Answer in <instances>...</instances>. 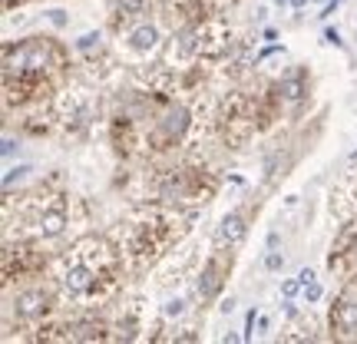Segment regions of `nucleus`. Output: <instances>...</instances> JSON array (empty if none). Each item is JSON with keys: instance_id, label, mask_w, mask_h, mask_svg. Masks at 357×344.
Wrapping results in <instances>:
<instances>
[{"instance_id": "1", "label": "nucleus", "mask_w": 357, "mask_h": 344, "mask_svg": "<svg viewBox=\"0 0 357 344\" xmlns=\"http://www.w3.org/2000/svg\"><path fill=\"white\" fill-rule=\"evenodd\" d=\"M126 268L119 245L100 235L79 239L56 262V288L66 301H100L116 288L119 271Z\"/></svg>"}, {"instance_id": "2", "label": "nucleus", "mask_w": 357, "mask_h": 344, "mask_svg": "<svg viewBox=\"0 0 357 344\" xmlns=\"http://www.w3.org/2000/svg\"><path fill=\"white\" fill-rule=\"evenodd\" d=\"M66 57L47 37H30L3 47V100L7 106L43 103L63 77Z\"/></svg>"}, {"instance_id": "3", "label": "nucleus", "mask_w": 357, "mask_h": 344, "mask_svg": "<svg viewBox=\"0 0 357 344\" xmlns=\"http://www.w3.org/2000/svg\"><path fill=\"white\" fill-rule=\"evenodd\" d=\"M189 222L192 212H185L182 205L172 202L139 205L116 232V245L123 252L126 268L139 271V268L153 265L155 258H162L189 232Z\"/></svg>"}, {"instance_id": "4", "label": "nucleus", "mask_w": 357, "mask_h": 344, "mask_svg": "<svg viewBox=\"0 0 357 344\" xmlns=\"http://www.w3.org/2000/svg\"><path fill=\"white\" fill-rule=\"evenodd\" d=\"M231 47V30L218 17H202L182 24L172 37V60L182 66L199 63V60H215Z\"/></svg>"}, {"instance_id": "5", "label": "nucleus", "mask_w": 357, "mask_h": 344, "mask_svg": "<svg viewBox=\"0 0 357 344\" xmlns=\"http://www.w3.org/2000/svg\"><path fill=\"white\" fill-rule=\"evenodd\" d=\"M215 195V179L208 176L205 169H172L166 172L162 186H159V199H166L172 205H182V202H208Z\"/></svg>"}, {"instance_id": "6", "label": "nucleus", "mask_w": 357, "mask_h": 344, "mask_svg": "<svg viewBox=\"0 0 357 344\" xmlns=\"http://www.w3.org/2000/svg\"><path fill=\"white\" fill-rule=\"evenodd\" d=\"M30 229L37 239H56L63 235L70 225V199L66 195H50V199H40L24 212Z\"/></svg>"}, {"instance_id": "7", "label": "nucleus", "mask_w": 357, "mask_h": 344, "mask_svg": "<svg viewBox=\"0 0 357 344\" xmlns=\"http://www.w3.org/2000/svg\"><path fill=\"white\" fill-rule=\"evenodd\" d=\"M189 110L182 106V103H169V110L162 116H155L153 126L146 129V136H142V142L153 149V153H166V149H172L182 136H185V129H189Z\"/></svg>"}, {"instance_id": "8", "label": "nucleus", "mask_w": 357, "mask_h": 344, "mask_svg": "<svg viewBox=\"0 0 357 344\" xmlns=\"http://www.w3.org/2000/svg\"><path fill=\"white\" fill-rule=\"evenodd\" d=\"M43 265H47V258L40 255L33 245H26V242L13 245L10 239H7V245H3V278H7V281H13V278H33V275H40V271H43Z\"/></svg>"}, {"instance_id": "9", "label": "nucleus", "mask_w": 357, "mask_h": 344, "mask_svg": "<svg viewBox=\"0 0 357 344\" xmlns=\"http://www.w3.org/2000/svg\"><path fill=\"white\" fill-rule=\"evenodd\" d=\"M331 334L337 341H357V285L337 294L331 308Z\"/></svg>"}, {"instance_id": "10", "label": "nucleus", "mask_w": 357, "mask_h": 344, "mask_svg": "<svg viewBox=\"0 0 357 344\" xmlns=\"http://www.w3.org/2000/svg\"><path fill=\"white\" fill-rule=\"evenodd\" d=\"M229 271H231V252L212 248V255H208V262L202 265V275H199V298H202V301H212V298L222 292Z\"/></svg>"}, {"instance_id": "11", "label": "nucleus", "mask_w": 357, "mask_h": 344, "mask_svg": "<svg viewBox=\"0 0 357 344\" xmlns=\"http://www.w3.org/2000/svg\"><path fill=\"white\" fill-rule=\"evenodd\" d=\"M10 308L17 315V321H43L53 311V292L50 288H40V285L24 288V292H17Z\"/></svg>"}, {"instance_id": "12", "label": "nucleus", "mask_w": 357, "mask_h": 344, "mask_svg": "<svg viewBox=\"0 0 357 344\" xmlns=\"http://www.w3.org/2000/svg\"><path fill=\"white\" fill-rule=\"evenodd\" d=\"M245 235H248L245 216H242V212H229V216L218 222L215 239H212V248H225V252H235V248L245 242Z\"/></svg>"}, {"instance_id": "13", "label": "nucleus", "mask_w": 357, "mask_h": 344, "mask_svg": "<svg viewBox=\"0 0 357 344\" xmlns=\"http://www.w3.org/2000/svg\"><path fill=\"white\" fill-rule=\"evenodd\" d=\"M278 93L284 103H301L307 93V70L305 66H291L284 77L278 80Z\"/></svg>"}, {"instance_id": "14", "label": "nucleus", "mask_w": 357, "mask_h": 344, "mask_svg": "<svg viewBox=\"0 0 357 344\" xmlns=\"http://www.w3.org/2000/svg\"><path fill=\"white\" fill-rule=\"evenodd\" d=\"M155 47H159V30L153 24H139L126 33V50L139 53V57H149Z\"/></svg>"}, {"instance_id": "15", "label": "nucleus", "mask_w": 357, "mask_h": 344, "mask_svg": "<svg viewBox=\"0 0 357 344\" xmlns=\"http://www.w3.org/2000/svg\"><path fill=\"white\" fill-rule=\"evenodd\" d=\"M146 7H149V0H116L113 7V24H132V20H139L142 13H146Z\"/></svg>"}, {"instance_id": "16", "label": "nucleus", "mask_w": 357, "mask_h": 344, "mask_svg": "<svg viewBox=\"0 0 357 344\" xmlns=\"http://www.w3.org/2000/svg\"><path fill=\"white\" fill-rule=\"evenodd\" d=\"M93 47H100V33H83V37L77 40V50H93Z\"/></svg>"}, {"instance_id": "17", "label": "nucleus", "mask_w": 357, "mask_h": 344, "mask_svg": "<svg viewBox=\"0 0 357 344\" xmlns=\"http://www.w3.org/2000/svg\"><path fill=\"white\" fill-rule=\"evenodd\" d=\"M182 311H185V301H182V298H172L166 305V318H178Z\"/></svg>"}, {"instance_id": "18", "label": "nucleus", "mask_w": 357, "mask_h": 344, "mask_svg": "<svg viewBox=\"0 0 357 344\" xmlns=\"http://www.w3.org/2000/svg\"><path fill=\"white\" fill-rule=\"evenodd\" d=\"M305 298H307V305H314V301L321 298V285H318V281H307V285H305Z\"/></svg>"}, {"instance_id": "19", "label": "nucleus", "mask_w": 357, "mask_h": 344, "mask_svg": "<svg viewBox=\"0 0 357 344\" xmlns=\"http://www.w3.org/2000/svg\"><path fill=\"white\" fill-rule=\"evenodd\" d=\"M298 288H301V278H291V281H284V285H281V294H288V298H291Z\"/></svg>"}, {"instance_id": "20", "label": "nucleus", "mask_w": 357, "mask_h": 344, "mask_svg": "<svg viewBox=\"0 0 357 344\" xmlns=\"http://www.w3.org/2000/svg\"><path fill=\"white\" fill-rule=\"evenodd\" d=\"M265 265H268V268H271V271H278V268H281V265H284V258H281V255H278V252H271V255H268V258H265Z\"/></svg>"}, {"instance_id": "21", "label": "nucleus", "mask_w": 357, "mask_h": 344, "mask_svg": "<svg viewBox=\"0 0 357 344\" xmlns=\"http://www.w3.org/2000/svg\"><path fill=\"white\" fill-rule=\"evenodd\" d=\"M252 328H255V308H252V311H248V318H245V341H248V338H252Z\"/></svg>"}, {"instance_id": "22", "label": "nucleus", "mask_w": 357, "mask_h": 344, "mask_svg": "<svg viewBox=\"0 0 357 344\" xmlns=\"http://www.w3.org/2000/svg\"><path fill=\"white\" fill-rule=\"evenodd\" d=\"M324 40H328V43H334V47H337V43H341V33H337V30H328V33H324Z\"/></svg>"}, {"instance_id": "23", "label": "nucleus", "mask_w": 357, "mask_h": 344, "mask_svg": "<svg viewBox=\"0 0 357 344\" xmlns=\"http://www.w3.org/2000/svg\"><path fill=\"white\" fill-rule=\"evenodd\" d=\"M298 278H301V285H307V281H314V271H311V268H305V271H301Z\"/></svg>"}, {"instance_id": "24", "label": "nucleus", "mask_w": 357, "mask_h": 344, "mask_svg": "<svg viewBox=\"0 0 357 344\" xmlns=\"http://www.w3.org/2000/svg\"><path fill=\"white\" fill-rule=\"evenodd\" d=\"M17 3H24V0H3V10H13Z\"/></svg>"}, {"instance_id": "25", "label": "nucleus", "mask_w": 357, "mask_h": 344, "mask_svg": "<svg viewBox=\"0 0 357 344\" xmlns=\"http://www.w3.org/2000/svg\"><path fill=\"white\" fill-rule=\"evenodd\" d=\"M305 3H307V0H291V7H294V10H305Z\"/></svg>"}, {"instance_id": "26", "label": "nucleus", "mask_w": 357, "mask_h": 344, "mask_svg": "<svg viewBox=\"0 0 357 344\" xmlns=\"http://www.w3.org/2000/svg\"><path fill=\"white\" fill-rule=\"evenodd\" d=\"M212 3H215V7H231L235 0H212Z\"/></svg>"}, {"instance_id": "27", "label": "nucleus", "mask_w": 357, "mask_h": 344, "mask_svg": "<svg viewBox=\"0 0 357 344\" xmlns=\"http://www.w3.org/2000/svg\"><path fill=\"white\" fill-rule=\"evenodd\" d=\"M275 3H278V7H284V3H288V0H275Z\"/></svg>"}]
</instances>
